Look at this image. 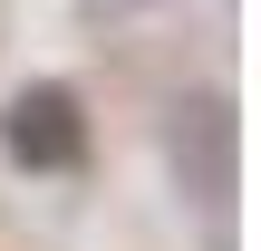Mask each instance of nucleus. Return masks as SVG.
Segmentation results:
<instances>
[{"mask_svg": "<svg viewBox=\"0 0 261 251\" xmlns=\"http://www.w3.org/2000/svg\"><path fill=\"white\" fill-rule=\"evenodd\" d=\"M0 145H10V164H29V174H68V164L87 155V116H77L68 87H19L10 116H0Z\"/></svg>", "mask_w": 261, "mask_h": 251, "instance_id": "f257e3e1", "label": "nucleus"}]
</instances>
